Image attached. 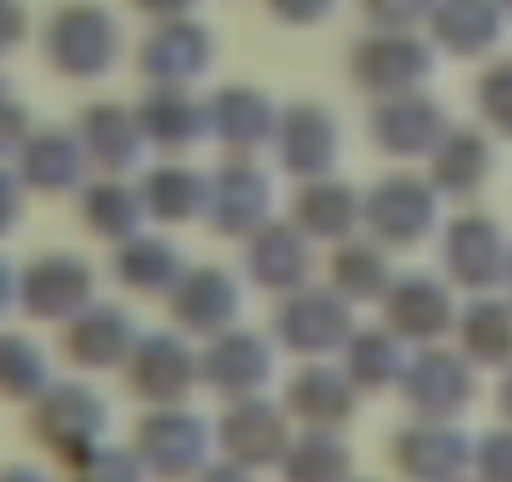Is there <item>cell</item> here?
Masks as SVG:
<instances>
[{"instance_id": "cell-43", "label": "cell", "mask_w": 512, "mask_h": 482, "mask_svg": "<svg viewBox=\"0 0 512 482\" xmlns=\"http://www.w3.org/2000/svg\"><path fill=\"white\" fill-rule=\"evenodd\" d=\"M16 297H21V267L0 252V322L16 312Z\"/></svg>"}, {"instance_id": "cell-6", "label": "cell", "mask_w": 512, "mask_h": 482, "mask_svg": "<svg viewBox=\"0 0 512 482\" xmlns=\"http://www.w3.org/2000/svg\"><path fill=\"white\" fill-rule=\"evenodd\" d=\"M402 397L422 422H452L472 402V362L447 347H427L402 367Z\"/></svg>"}, {"instance_id": "cell-37", "label": "cell", "mask_w": 512, "mask_h": 482, "mask_svg": "<svg viewBox=\"0 0 512 482\" xmlns=\"http://www.w3.org/2000/svg\"><path fill=\"white\" fill-rule=\"evenodd\" d=\"M66 482H146V467L131 447H96L91 457L66 467Z\"/></svg>"}, {"instance_id": "cell-46", "label": "cell", "mask_w": 512, "mask_h": 482, "mask_svg": "<svg viewBox=\"0 0 512 482\" xmlns=\"http://www.w3.org/2000/svg\"><path fill=\"white\" fill-rule=\"evenodd\" d=\"M497 407H502V417L512 422V372L502 377V387H497Z\"/></svg>"}, {"instance_id": "cell-11", "label": "cell", "mask_w": 512, "mask_h": 482, "mask_svg": "<svg viewBox=\"0 0 512 482\" xmlns=\"http://www.w3.org/2000/svg\"><path fill=\"white\" fill-rule=\"evenodd\" d=\"M46 61L66 76H101L116 61V26L96 6H66L46 26Z\"/></svg>"}, {"instance_id": "cell-3", "label": "cell", "mask_w": 512, "mask_h": 482, "mask_svg": "<svg viewBox=\"0 0 512 482\" xmlns=\"http://www.w3.org/2000/svg\"><path fill=\"white\" fill-rule=\"evenodd\" d=\"M91 302H96V272H91L86 257H76V252H41V257H31L21 267L16 312H26L31 322L66 327Z\"/></svg>"}, {"instance_id": "cell-10", "label": "cell", "mask_w": 512, "mask_h": 482, "mask_svg": "<svg viewBox=\"0 0 512 482\" xmlns=\"http://www.w3.org/2000/svg\"><path fill=\"white\" fill-rule=\"evenodd\" d=\"M141 342L136 322L126 307H111V302H91L86 312H76L66 327H61V357L81 372H111V367H126L131 347Z\"/></svg>"}, {"instance_id": "cell-34", "label": "cell", "mask_w": 512, "mask_h": 482, "mask_svg": "<svg viewBox=\"0 0 512 482\" xmlns=\"http://www.w3.org/2000/svg\"><path fill=\"white\" fill-rule=\"evenodd\" d=\"M141 131L151 136V141H161V146H191L196 136H201V111L191 106V101H181V96H171V91H156L146 106H141Z\"/></svg>"}, {"instance_id": "cell-42", "label": "cell", "mask_w": 512, "mask_h": 482, "mask_svg": "<svg viewBox=\"0 0 512 482\" xmlns=\"http://www.w3.org/2000/svg\"><path fill=\"white\" fill-rule=\"evenodd\" d=\"M26 36V11H21V0H0V56L16 51Z\"/></svg>"}, {"instance_id": "cell-1", "label": "cell", "mask_w": 512, "mask_h": 482, "mask_svg": "<svg viewBox=\"0 0 512 482\" xmlns=\"http://www.w3.org/2000/svg\"><path fill=\"white\" fill-rule=\"evenodd\" d=\"M26 427H31V437H36L61 467H71V462L91 457L96 447H106L111 407H106V397H101L96 387H86V382H51V387L31 402Z\"/></svg>"}, {"instance_id": "cell-8", "label": "cell", "mask_w": 512, "mask_h": 482, "mask_svg": "<svg viewBox=\"0 0 512 482\" xmlns=\"http://www.w3.org/2000/svg\"><path fill=\"white\" fill-rule=\"evenodd\" d=\"M507 257H512V247L502 241V226L492 216H482V211H462L447 226V236H442V267L467 292L497 287L502 272H507Z\"/></svg>"}, {"instance_id": "cell-24", "label": "cell", "mask_w": 512, "mask_h": 482, "mask_svg": "<svg viewBox=\"0 0 512 482\" xmlns=\"http://www.w3.org/2000/svg\"><path fill=\"white\" fill-rule=\"evenodd\" d=\"M277 151H282V166L297 171V176H327L332 161H337V126L327 111L317 106H297L277 136Z\"/></svg>"}, {"instance_id": "cell-23", "label": "cell", "mask_w": 512, "mask_h": 482, "mask_svg": "<svg viewBox=\"0 0 512 482\" xmlns=\"http://www.w3.org/2000/svg\"><path fill=\"white\" fill-rule=\"evenodd\" d=\"M81 221L91 236L111 241V247H121V241H131L146 221V201L141 191H131L121 176H101L91 186H81Z\"/></svg>"}, {"instance_id": "cell-21", "label": "cell", "mask_w": 512, "mask_h": 482, "mask_svg": "<svg viewBox=\"0 0 512 482\" xmlns=\"http://www.w3.org/2000/svg\"><path fill=\"white\" fill-rule=\"evenodd\" d=\"M111 272L121 287L141 292V297H171V287L181 282V252L171 247L166 236H146L136 231L131 241H121V247L111 252Z\"/></svg>"}, {"instance_id": "cell-44", "label": "cell", "mask_w": 512, "mask_h": 482, "mask_svg": "<svg viewBox=\"0 0 512 482\" xmlns=\"http://www.w3.org/2000/svg\"><path fill=\"white\" fill-rule=\"evenodd\" d=\"M196 482H251V472L236 467V462H221V467H201Z\"/></svg>"}, {"instance_id": "cell-5", "label": "cell", "mask_w": 512, "mask_h": 482, "mask_svg": "<svg viewBox=\"0 0 512 482\" xmlns=\"http://www.w3.org/2000/svg\"><path fill=\"white\" fill-rule=\"evenodd\" d=\"M196 377H201V357H191V347L176 332H151L126 357V387L151 407H181Z\"/></svg>"}, {"instance_id": "cell-41", "label": "cell", "mask_w": 512, "mask_h": 482, "mask_svg": "<svg viewBox=\"0 0 512 482\" xmlns=\"http://www.w3.org/2000/svg\"><path fill=\"white\" fill-rule=\"evenodd\" d=\"M482 111H487V121H497V131L512 136V66H502V71L487 76V86H482Z\"/></svg>"}, {"instance_id": "cell-18", "label": "cell", "mask_w": 512, "mask_h": 482, "mask_svg": "<svg viewBox=\"0 0 512 482\" xmlns=\"http://www.w3.org/2000/svg\"><path fill=\"white\" fill-rule=\"evenodd\" d=\"M206 216L221 236H251L272 221V186L267 176L256 171L246 156L231 161L216 181H211V201H206Z\"/></svg>"}, {"instance_id": "cell-4", "label": "cell", "mask_w": 512, "mask_h": 482, "mask_svg": "<svg viewBox=\"0 0 512 482\" xmlns=\"http://www.w3.org/2000/svg\"><path fill=\"white\" fill-rule=\"evenodd\" d=\"M362 221L372 231V241H382L387 252L397 247H422L437 226V186L422 176H387L362 196Z\"/></svg>"}, {"instance_id": "cell-33", "label": "cell", "mask_w": 512, "mask_h": 482, "mask_svg": "<svg viewBox=\"0 0 512 482\" xmlns=\"http://www.w3.org/2000/svg\"><path fill=\"white\" fill-rule=\"evenodd\" d=\"M216 126H221L226 146H236V151H256L262 141H272V131H277L272 111L256 101L251 91H231V96H221V101H216Z\"/></svg>"}, {"instance_id": "cell-25", "label": "cell", "mask_w": 512, "mask_h": 482, "mask_svg": "<svg viewBox=\"0 0 512 482\" xmlns=\"http://www.w3.org/2000/svg\"><path fill=\"white\" fill-rule=\"evenodd\" d=\"M51 382H56V372H51L46 347H41L31 332H11V327H0V397L31 407Z\"/></svg>"}, {"instance_id": "cell-31", "label": "cell", "mask_w": 512, "mask_h": 482, "mask_svg": "<svg viewBox=\"0 0 512 482\" xmlns=\"http://www.w3.org/2000/svg\"><path fill=\"white\" fill-rule=\"evenodd\" d=\"M457 337H462V357L482 362V367H507L512 362V302H472L457 317Z\"/></svg>"}, {"instance_id": "cell-48", "label": "cell", "mask_w": 512, "mask_h": 482, "mask_svg": "<svg viewBox=\"0 0 512 482\" xmlns=\"http://www.w3.org/2000/svg\"><path fill=\"white\" fill-rule=\"evenodd\" d=\"M502 282H507V292H512V257H507V272H502Z\"/></svg>"}, {"instance_id": "cell-29", "label": "cell", "mask_w": 512, "mask_h": 482, "mask_svg": "<svg viewBox=\"0 0 512 482\" xmlns=\"http://www.w3.org/2000/svg\"><path fill=\"white\" fill-rule=\"evenodd\" d=\"M372 136H377V146L392 151V156H427V151L442 141V116H437V106H427V101H392V106L377 111Z\"/></svg>"}, {"instance_id": "cell-39", "label": "cell", "mask_w": 512, "mask_h": 482, "mask_svg": "<svg viewBox=\"0 0 512 482\" xmlns=\"http://www.w3.org/2000/svg\"><path fill=\"white\" fill-rule=\"evenodd\" d=\"M36 126H31V116H26V106L21 101H11V96H0V161H16L21 156V146H26V136H31Z\"/></svg>"}, {"instance_id": "cell-49", "label": "cell", "mask_w": 512, "mask_h": 482, "mask_svg": "<svg viewBox=\"0 0 512 482\" xmlns=\"http://www.w3.org/2000/svg\"><path fill=\"white\" fill-rule=\"evenodd\" d=\"M347 482H367V477H347Z\"/></svg>"}, {"instance_id": "cell-27", "label": "cell", "mask_w": 512, "mask_h": 482, "mask_svg": "<svg viewBox=\"0 0 512 482\" xmlns=\"http://www.w3.org/2000/svg\"><path fill=\"white\" fill-rule=\"evenodd\" d=\"M487 171H492L487 141L472 136V131H452V136H442V141L432 146V171H427V181H432L442 196H472V191L487 181Z\"/></svg>"}, {"instance_id": "cell-19", "label": "cell", "mask_w": 512, "mask_h": 482, "mask_svg": "<svg viewBox=\"0 0 512 482\" xmlns=\"http://www.w3.org/2000/svg\"><path fill=\"white\" fill-rule=\"evenodd\" d=\"M357 412V387L342 367L307 362L287 387V417H302L307 427H342Z\"/></svg>"}, {"instance_id": "cell-30", "label": "cell", "mask_w": 512, "mask_h": 482, "mask_svg": "<svg viewBox=\"0 0 512 482\" xmlns=\"http://www.w3.org/2000/svg\"><path fill=\"white\" fill-rule=\"evenodd\" d=\"M141 201H146V216H156V221H191L206 211L211 181L191 166H156L141 181Z\"/></svg>"}, {"instance_id": "cell-7", "label": "cell", "mask_w": 512, "mask_h": 482, "mask_svg": "<svg viewBox=\"0 0 512 482\" xmlns=\"http://www.w3.org/2000/svg\"><path fill=\"white\" fill-rule=\"evenodd\" d=\"M272 327H277L282 347H292L302 357H327V352L347 347L352 312H347V297H337L332 287H302V292H287Z\"/></svg>"}, {"instance_id": "cell-36", "label": "cell", "mask_w": 512, "mask_h": 482, "mask_svg": "<svg viewBox=\"0 0 512 482\" xmlns=\"http://www.w3.org/2000/svg\"><path fill=\"white\" fill-rule=\"evenodd\" d=\"M377 51V61L372 56H362L357 61V71H362V86H412L417 76H422V51L412 46V41H382V46H372Z\"/></svg>"}, {"instance_id": "cell-38", "label": "cell", "mask_w": 512, "mask_h": 482, "mask_svg": "<svg viewBox=\"0 0 512 482\" xmlns=\"http://www.w3.org/2000/svg\"><path fill=\"white\" fill-rule=\"evenodd\" d=\"M472 472L477 482H512V427H497L472 447Z\"/></svg>"}, {"instance_id": "cell-9", "label": "cell", "mask_w": 512, "mask_h": 482, "mask_svg": "<svg viewBox=\"0 0 512 482\" xmlns=\"http://www.w3.org/2000/svg\"><path fill=\"white\" fill-rule=\"evenodd\" d=\"M216 437H221V452L226 462L236 467H267V462H282L292 432H287V407H272L262 392L256 397H236L221 422H216Z\"/></svg>"}, {"instance_id": "cell-14", "label": "cell", "mask_w": 512, "mask_h": 482, "mask_svg": "<svg viewBox=\"0 0 512 482\" xmlns=\"http://www.w3.org/2000/svg\"><path fill=\"white\" fill-rule=\"evenodd\" d=\"M11 166H16V176L26 181V191H36V196L81 191V186H86V171H91L81 136H76V131H56V126H51V131H31L26 146H21V156H16Z\"/></svg>"}, {"instance_id": "cell-13", "label": "cell", "mask_w": 512, "mask_h": 482, "mask_svg": "<svg viewBox=\"0 0 512 482\" xmlns=\"http://www.w3.org/2000/svg\"><path fill=\"white\" fill-rule=\"evenodd\" d=\"M272 377V342L262 332L246 327H226L221 337H211V347L201 352V382H211L221 397H256Z\"/></svg>"}, {"instance_id": "cell-32", "label": "cell", "mask_w": 512, "mask_h": 482, "mask_svg": "<svg viewBox=\"0 0 512 482\" xmlns=\"http://www.w3.org/2000/svg\"><path fill=\"white\" fill-rule=\"evenodd\" d=\"M342 352H347L342 372L352 377V387H362V392H382V387L402 382V367H407V357H402V337H392L387 327H382V332H352Z\"/></svg>"}, {"instance_id": "cell-2", "label": "cell", "mask_w": 512, "mask_h": 482, "mask_svg": "<svg viewBox=\"0 0 512 482\" xmlns=\"http://www.w3.org/2000/svg\"><path fill=\"white\" fill-rule=\"evenodd\" d=\"M131 452L141 457L146 477H161V482H186L206 467V452H211V427L186 412V407H151L141 422H136V442Z\"/></svg>"}, {"instance_id": "cell-40", "label": "cell", "mask_w": 512, "mask_h": 482, "mask_svg": "<svg viewBox=\"0 0 512 482\" xmlns=\"http://www.w3.org/2000/svg\"><path fill=\"white\" fill-rule=\"evenodd\" d=\"M26 181L16 176V166H6L0 161V241H6L21 221H26Z\"/></svg>"}, {"instance_id": "cell-35", "label": "cell", "mask_w": 512, "mask_h": 482, "mask_svg": "<svg viewBox=\"0 0 512 482\" xmlns=\"http://www.w3.org/2000/svg\"><path fill=\"white\" fill-rule=\"evenodd\" d=\"M201 61H206V46H201V36H186V31H166L156 46H146V71H151L161 86L191 76Z\"/></svg>"}, {"instance_id": "cell-47", "label": "cell", "mask_w": 512, "mask_h": 482, "mask_svg": "<svg viewBox=\"0 0 512 482\" xmlns=\"http://www.w3.org/2000/svg\"><path fill=\"white\" fill-rule=\"evenodd\" d=\"M141 6H156V11H166V6H181V0H141Z\"/></svg>"}, {"instance_id": "cell-28", "label": "cell", "mask_w": 512, "mask_h": 482, "mask_svg": "<svg viewBox=\"0 0 512 482\" xmlns=\"http://www.w3.org/2000/svg\"><path fill=\"white\" fill-rule=\"evenodd\" d=\"M282 477L287 482H347L352 477V452L337 437V427H307V437L287 442Z\"/></svg>"}, {"instance_id": "cell-20", "label": "cell", "mask_w": 512, "mask_h": 482, "mask_svg": "<svg viewBox=\"0 0 512 482\" xmlns=\"http://www.w3.org/2000/svg\"><path fill=\"white\" fill-rule=\"evenodd\" d=\"M81 146H86V161L101 166L106 176H121L131 166H141V151H146V131L131 111L121 106H91L81 116Z\"/></svg>"}, {"instance_id": "cell-17", "label": "cell", "mask_w": 512, "mask_h": 482, "mask_svg": "<svg viewBox=\"0 0 512 482\" xmlns=\"http://www.w3.org/2000/svg\"><path fill=\"white\" fill-rule=\"evenodd\" d=\"M246 272L256 287L267 292H302L312 277V241L292 226V221H267L262 231H251L246 247Z\"/></svg>"}, {"instance_id": "cell-15", "label": "cell", "mask_w": 512, "mask_h": 482, "mask_svg": "<svg viewBox=\"0 0 512 482\" xmlns=\"http://www.w3.org/2000/svg\"><path fill=\"white\" fill-rule=\"evenodd\" d=\"M166 302H171V317L181 332L221 337L241 312V287L221 267H191V272H181V282L171 287Z\"/></svg>"}, {"instance_id": "cell-16", "label": "cell", "mask_w": 512, "mask_h": 482, "mask_svg": "<svg viewBox=\"0 0 512 482\" xmlns=\"http://www.w3.org/2000/svg\"><path fill=\"white\" fill-rule=\"evenodd\" d=\"M382 322L402 342H437L457 322L452 292L437 277H397L382 297Z\"/></svg>"}, {"instance_id": "cell-26", "label": "cell", "mask_w": 512, "mask_h": 482, "mask_svg": "<svg viewBox=\"0 0 512 482\" xmlns=\"http://www.w3.org/2000/svg\"><path fill=\"white\" fill-rule=\"evenodd\" d=\"M392 287V267H387V247L382 241H337L332 252V292L347 302H377Z\"/></svg>"}, {"instance_id": "cell-12", "label": "cell", "mask_w": 512, "mask_h": 482, "mask_svg": "<svg viewBox=\"0 0 512 482\" xmlns=\"http://www.w3.org/2000/svg\"><path fill=\"white\" fill-rule=\"evenodd\" d=\"M387 457L407 482H462L472 472V442L447 422H417L397 432Z\"/></svg>"}, {"instance_id": "cell-45", "label": "cell", "mask_w": 512, "mask_h": 482, "mask_svg": "<svg viewBox=\"0 0 512 482\" xmlns=\"http://www.w3.org/2000/svg\"><path fill=\"white\" fill-rule=\"evenodd\" d=\"M0 482H56V477L31 467V462H16V467H0Z\"/></svg>"}, {"instance_id": "cell-22", "label": "cell", "mask_w": 512, "mask_h": 482, "mask_svg": "<svg viewBox=\"0 0 512 482\" xmlns=\"http://www.w3.org/2000/svg\"><path fill=\"white\" fill-rule=\"evenodd\" d=\"M357 221H362V196H357L352 186H337V181L317 176L312 186L297 191L292 226H297L307 241H347Z\"/></svg>"}]
</instances>
